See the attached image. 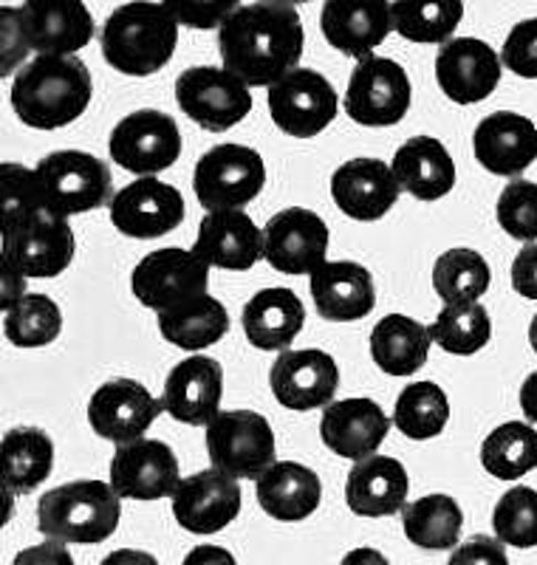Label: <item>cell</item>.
<instances>
[{
	"label": "cell",
	"instance_id": "cell-15",
	"mask_svg": "<svg viewBox=\"0 0 537 565\" xmlns=\"http://www.w3.org/2000/svg\"><path fill=\"white\" fill-rule=\"evenodd\" d=\"M110 221L128 238H161L185 221V199L176 186L141 175L110 199Z\"/></svg>",
	"mask_w": 537,
	"mask_h": 565
},
{
	"label": "cell",
	"instance_id": "cell-42",
	"mask_svg": "<svg viewBox=\"0 0 537 565\" xmlns=\"http://www.w3.org/2000/svg\"><path fill=\"white\" fill-rule=\"evenodd\" d=\"M3 331L14 348L52 345L63 331V311L45 295H27L3 311Z\"/></svg>",
	"mask_w": 537,
	"mask_h": 565
},
{
	"label": "cell",
	"instance_id": "cell-40",
	"mask_svg": "<svg viewBox=\"0 0 537 565\" xmlns=\"http://www.w3.org/2000/svg\"><path fill=\"white\" fill-rule=\"evenodd\" d=\"M430 337L442 351L455 353V356H470L489 342L493 322H489V315L478 300L444 302L442 315L435 317V322L430 326Z\"/></svg>",
	"mask_w": 537,
	"mask_h": 565
},
{
	"label": "cell",
	"instance_id": "cell-52",
	"mask_svg": "<svg viewBox=\"0 0 537 565\" xmlns=\"http://www.w3.org/2000/svg\"><path fill=\"white\" fill-rule=\"evenodd\" d=\"M23 297H27V275L14 260L3 257V300H0V306H3V311H9Z\"/></svg>",
	"mask_w": 537,
	"mask_h": 565
},
{
	"label": "cell",
	"instance_id": "cell-29",
	"mask_svg": "<svg viewBox=\"0 0 537 565\" xmlns=\"http://www.w3.org/2000/svg\"><path fill=\"white\" fill-rule=\"evenodd\" d=\"M410 478L408 469L388 456L359 458L346 481L348 509L359 518H388L404 509Z\"/></svg>",
	"mask_w": 537,
	"mask_h": 565
},
{
	"label": "cell",
	"instance_id": "cell-23",
	"mask_svg": "<svg viewBox=\"0 0 537 565\" xmlns=\"http://www.w3.org/2000/svg\"><path fill=\"white\" fill-rule=\"evenodd\" d=\"M399 186L393 170L379 159H348L331 175V199L354 221H379L399 201Z\"/></svg>",
	"mask_w": 537,
	"mask_h": 565
},
{
	"label": "cell",
	"instance_id": "cell-30",
	"mask_svg": "<svg viewBox=\"0 0 537 565\" xmlns=\"http://www.w3.org/2000/svg\"><path fill=\"white\" fill-rule=\"evenodd\" d=\"M255 494L263 512L283 523L306 521L323 498L320 476L297 461H275L255 478Z\"/></svg>",
	"mask_w": 537,
	"mask_h": 565
},
{
	"label": "cell",
	"instance_id": "cell-38",
	"mask_svg": "<svg viewBox=\"0 0 537 565\" xmlns=\"http://www.w3.org/2000/svg\"><path fill=\"white\" fill-rule=\"evenodd\" d=\"M481 463L501 481H518L537 467V430L524 422L495 427L481 444Z\"/></svg>",
	"mask_w": 537,
	"mask_h": 565
},
{
	"label": "cell",
	"instance_id": "cell-47",
	"mask_svg": "<svg viewBox=\"0 0 537 565\" xmlns=\"http://www.w3.org/2000/svg\"><path fill=\"white\" fill-rule=\"evenodd\" d=\"M165 7L173 12L179 26L215 29L241 7V0H165Z\"/></svg>",
	"mask_w": 537,
	"mask_h": 565
},
{
	"label": "cell",
	"instance_id": "cell-17",
	"mask_svg": "<svg viewBox=\"0 0 537 565\" xmlns=\"http://www.w3.org/2000/svg\"><path fill=\"white\" fill-rule=\"evenodd\" d=\"M501 57L478 38H450L435 57V79L455 105L484 103L501 83Z\"/></svg>",
	"mask_w": 537,
	"mask_h": 565
},
{
	"label": "cell",
	"instance_id": "cell-55",
	"mask_svg": "<svg viewBox=\"0 0 537 565\" xmlns=\"http://www.w3.org/2000/svg\"><path fill=\"white\" fill-rule=\"evenodd\" d=\"M116 563H145V565H156V557H154V554L130 552V548H125V552H114V554H108V557L103 559V565H116Z\"/></svg>",
	"mask_w": 537,
	"mask_h": 565
},
{
	"label": "cell",
	"instance_id": "cell-46",
	"mask_svg": "<svg viewBox=\"0 0 537 565\" xmlns=\"http://www.w3.org/2000/svg\"><path fill=\"white\" fill-rule=\"evenodd\" d=\"M501 63L524 79H537V18L520 20L501 52Z\"/></svg>",
	"mask_w": 537,
	"mask_h": 565
},
{
	"label": "cell",
	"instance_id": "cell-56",
	"mask_svg": "<svg viewBox=\"0 0 537 565\" xmlns=\"http://www.w3.org/2000/svg\"><path fill=\"white\" fill-rule=\"evenodd\" d=\"M343 563L351 565V563H373V565H385L388 563V557H385L382 552H373V548H357V552L346 554L343 557Z\"/></svg>",
	"mask_w": 537,
	"mask_h": 565
},
{
	"label": "cell",
	"instance_id": "cell-4",
	"mask_svg": "<svg viewBox=\"0 0 537 565\" xmlns=\"http://www.w3.org/2000/svg\"><path fill=\"white\" fill-rule=\"evenodd\" d=\"M122 494L114 483L71 481L49 489L38 501V529L43 537L96 546L116 532L122 518Z\"/></svg>",
	"mask_w": 537,
	"mask_h": 565
},
{
	"label": "cell",
	"instance_id": "cell-43",
	"mask_svg": "<svg viewBox=\"0 0 537 565\" xmlns=\"http://www.w3.org/2000/svg\"><path fill=\"white\" fill-rule=\"evenodd\" d=\"M495 537L504 546L535 548L537 546V492L531 487H515L504 492L493 512Z\"/></svg>",
	"mask_w": 537,
	"mask_h": 565
},
{
	"label": "cell",
	"instance_id": "cell-53",
	"mask_svg": "<svg viewBox=\"0 0 537 565\" xmlns=\"http://www.w3.org/2000/svg\"><path fill=\"white\" fill-rule=\"evenodd\" d=\"M185 563L187 565H196V563H201V565H207V563H235V557H232L230 552H227V548H218V546H199V548H192L190 554H187L185 557Z\"/></svg>",
	"mask_w": 537,
	"mask_h": 565
},
{
	"label": "cell",
	"instance_id": "cell-18",
	"mask_svg": "<svg viewBox=\"0 0 537 565\" xmlns=\"http://www.w3.org/2000/svg\"><path fill=\"white\" fill-rule=\"evenodd\" d=\"M74 249L77 241L69 218L54 212L3 230V257L14 260L27 277H57L71 266Z\"/></svg>",
	"mask_w": 537,
	"mask_h": 565
},
{
	"label": "cell",
	"instance_id": "cell-2",
	"mask_svg": "<svg viewBox=\"0 0 537 565\" xmlns=\"http://www.w3.org/2000/svg\"><path fill=\"white\" fill-rule=\"evenodd\" d=\"M94 79L74 54H38L14 74L12 108L27 128L57 130L77 122L91 105Z\"/></svg>",
	"mask_w": 537,
	"mask_h": 565
},
{
	"label": "cell",
	"instance_id": "cell-24",
	"mask_svg": "<svg viewBox=\"0 0 537 565\" xmlns=\"http://www.w3.org/2000/svg\"><path fill=\"white\" fill-rule=\"evenodd\" d=\"M192 252L215 269L246 271L263 257V230L243 210H212L201 221Z\"/></svg>",
	"mask_w": 537,
	"mask_h": 565
},
{
	"label": "cell",
	"instance_id": "cell-1",
	"mask_svg": "<svg viewBox=\"0 0 537 565\" xmlns=\"http://www.w3.org/2000/svg\"><path fill=\"white\" fill-rule=\"evenodd\" d=\"M303 43L306 34L297 9L275 0L238 7L218 26V52L224 68L250 88H268L295 71L303 57Z\"/></svg>",
	"mask_w": 537,
	"mask_h": 565
},
{
	"label": "cell",
	"instance_id": "cell-28",
	"mask_svg": "<svg viewBox=\"0 0 537 565\" xmlns=\"http://www.w3.org/2000/svg\"><path fill=\"white\" fill-rule=\"evenodd\" d=\"M390 422L373 398H343L328 402L320 418V438L328 450L343 458L371 456L382 447Z\"/></svg>",
	"mask_w": 537,
	"mask_h": 565
},
{
	"label": "cell",
	"instance_id": "cell-31",
	"mask_svg": "<svg viewBox=\"0 0 537 565\" xmlns=\"http://www.w3.org/2000/svg\"><path fill=\"white\" fill-rule=\"evenodd\" d=\"M306 322V309L292 289H263L243 306V334L257 351H286Z\"/></svg>",
	"mask_w": 537,
	"mask_h": 565
},
{
	"label": "cell",
	"instance_id": "cell-49",
	"mask_svg": "<svg viewBox=\"0 0 537 565\" xmlns=\"http://www.w3.org/2000/svg\"><path fill=\"white\" fill-rule=\"evenodd\" d=\"M506 548L504 540L486 537V534H478V537H470L467 543H461L459 548H453L450 554V563H473V565H506Z\"/></svg>",
	"mask_w": 537,
	"mask_h": 565
},
{
	"label": "cell",
	"instance_id": "cell-58",
	"mask_svg": "<svg viewBox=\"0 0 537 565\" xmlns=\"http://www.w3.org/2000/svg\"><path fill=\"white\" fill-rule=\"evenodd\" d=\"M275 3H288V7H295V3H308V0H275Z\"/></svg>",
	"mask_w": 537,
	"mask_h": 565
},
{
	"label": "cell",
	"instance_id": "cell-27",
	"mask_svg": "<svg viewBox=\"0 0 537 565\" xmlns=\"http://www.w3.org/2000/svg\"><path fill=\"white\" fill-rule=\"evenodd\" d=\"M224 396V371L210 356H187L170 371L165 382V411L181 424L201 427L221 407Z\"/></svg>",
	"mask_w": 537,
	"mask_h": 565
},
{
	"label": "cell",
	"instance_id": "cell-11",
	"mask_svg": "<svg viewBox=\"0 0 537 565\" xmlns=\"http://www.w3.org/2000/svg\"><path fill=\"white\" fill-rule=\"evenodd\" d=\"M110 159L136 175H156L173 168L181 156V130L170 114L145 108L128 114L108 139Z\"/></svg>",
	"mask_w": 537,
	"mask_h": 565
},
{
	"label": "cell",
	"instance_id": "cell-6",
	"mask_svg": "<svg viewBox=\"0 0 537 565\" xmlns=\"http://www.w3.org/2000/svg\"><path fill=\"white\" fill-rule=\"evenodd\" d=\"M176 103L210 134H224L246 119L252 110L250 85L230 68L192 65L176 79Z\"/></svg>",
	"mask_w": 537,
	"mask_h": 565
},
{
	"label": "cell",
	"instance_id": "cell-3",
	"mask_svg": "<svg viewBox=\"0 0 537 565\" xmlns=\"http://www.w3.org/2000/svg\"><path fill=\"white\" fill-rule=\"evenodd\" d=\"M103 57L125 77H150L165 68L179 45V20L165 3L130 0L105 20Z\"/></svg>",
	"mask_w": 537,
	"mask_h": 565
},
{
	"label": "cell",
	"instance_id": "cell-44",
	"mask_svg": "<svg viewBox=\"0 0 537 565\" xmlns=\"http://www.w3.org/2000/svg\"><path fill=\"white\" fill-rule=\"evenodd\" d=\"M3 181H0V195H3V230H12L18 224L38 218L49 212L43 186H40L38 170H29L14 161H3Z\"/></svg>",
	"mask_w": 537,
	"mask_h": 565
},
{
	"label": "cell",
	"instance_id": "cell-13",
	"mask_svg": "<svg viewBox=\"0 0 537 565\" xmlns=\"http://www.w3.org/2000/svg\"><path fill=\"white\" fill-rule=\"evenodd\" d=\"M328 226L314 210L288 206L263 226V257L283 275H312L326 264Z\"/></svg>",
	"mask_w": 537,
	"mask_h": 565
},
{
	"label": "cell",
	"instance_id": "cell-54",
	"mask_svg": "<svg viewBox=\"0 0 537 565\" xmlns=\"http://www.w3.org/2000/svg\"><path fill=\"white\" fill-rule=\"evenodd\" d=\"M520 407H524L526 418L531 424H537V371L529 373L524 387H520Z\"/></svg>",
	"mask_w": 537,
	"mask_h": 565
},
{
	"label": "cell",
	"instance_id": "cell-8",
	"mask_svg": "<svg viewBox=\"0 0 537 565\" xmlns=\"http://www.w3.org/2000/svg\"><path fill=\"white\" fill-rule=\"evenodd\" d=\"M207 452L212 467L235 478H257L275 463V433L255 411H218L207 422Z\"/></svg>",
	"mask_w": 537,
	"mask_h": 565
},
{
	"label": "cell",
	"instance_id": "cell-33",
	"mask_svg": "<svg viewBox=\"0 0 537 565\" xmlns=\"http://www.w3.org/2000/svg\"><path fill=\"white\" fill-rule=\"evenodd\" d=\"M430 328L413 317L388 315L371 331V356L388 376H413L428 362Z\"/></svg>",
	"mask_w": 537,
	"mask_h": 565
},
{
	"label": "cell",
	"instance_id": "cell-57",
	"mask_svg": "<svg viewBox=\"0 0 537 565\" xmlns=\"http://www.w3.org/2000/svg\"><path fill=\"white\" fill-rule=\"evenodd\" d=\"M529 342H531V348H535V353H537V315H535V320H531V326H529Z\"/></svg>",
	"mask_w": 537,
	"mask_h": 565
},
{
	"label": "cell",
	"instance_id": "cell-39",
	"mask_svg": "<svg viewBox=\"0 0 537 565\" xmlns=\"http://www.w3.org/2000/svg\"><path fill=\"white\" fill-rule=\"evenodd\" d=\"M450 422V398L435 382H413L404 387L393 407V424L413 441L435 438Z\"/></svg>",
	"mask_w": 537,
	"mask_h": 565
},
{
	"label": "cell",
	"instance_id": "cell-51",
	"mask_svg": "<svg viewBox=\"0 0 537 565\" xmlns=\"http://www.w3.org/2000/svg\"><path fill=\"white\" fill-rule=\"evenodd\" d=\"M74 557L69 554L65 543L52 540V543H43V546L27 548L14 557V565H71Z\"/></svg>",
	"mask_w": 537,
	"mask_h": 565
},
{
	"label": "cell",
	"instance_id": "cell-12",
	"mask_svg": "<svg viewBox=\"0 0 537 565\" xmlns=\"http://www.w3.org/2000/svg\"><path fill=\"white\" fill-rule=\"evenodd\" d=\"M207 282H210V266L196 252L167 246L150 252L136 264L130 275V291L145 309L159 315L190 297L207 295Z\"/></svg>",
	"mask_w": 537,
	"mask_h": 565
},
{
	"label": "cell",
	"instance_id": "cell-14",
	"mask_svg": "<svg viewBox=\"0 0 537 565\" xmlns=\"http://www.w3.org/2000/svg\"><path fill=\"white\" fill-rule=\"evenodd\" d=\"M170 498H173V518L179 526L201 537L227 529L241 512L238 478L218 467L181 478Z\"/></svg>",
	"mask_w": 537,
	"mask_h": 565
},
{
	"label": "cell",
	"instance_id": "cell-32",
	"mask_svg": "<svg viewBox=\"0 0 537 565\" xmlns=\"http://www.w3.org/2000/svg\"><path fill=\"white\" fill-rule=\"evenodd\" d=\"M399 186L419 201H439L453 190L455 161L433 136H413L397 150L393 164Z\"/></svg>",
	"mask_w": 537,
	"mask_h": 565
},
{
	"label": "cell",
	"instance_id": "cell-21",
	"mask_svg": "<svg viewBox=\"0 0 537 565\" xmlns=\"http://www.w3.org/2000/svg\"><path fill=\"white\" fill-rule=\"evenodd\" d=\"M323 38L354 60L371 57L393 32L388 0H326L320 14Z\"/></svg>",
	"mask_w": 537,
	"mask_h": 565
},
{
	"label": "cell",
	"instance_id": "cell-48",
	"mask_svg": "<svg viewBox=\"0 0 537 565\" xmlns=\"http://www.w3.org/2000/svg\"><path fill=\"white\" fill-rule=\"evenodd\" d=\"M0 20H3V26H0V32H3V68H0V74H3V77H12V74H18L20 71L23 60L29 57L32 45H29L27 32H23L20 9L3 7Z\"/></svg>",
	"mask_w": 537,
	"mask_h": 565
},
{
	"label": "cell",
	"instance_id": "cell-9",
	"mask_svg": "<svg viewBox=\"0 0 537 565\" xmlns=\"http://www.w3.org/2000/svg\"><path fill=\"white\" fill-rule=\"evenodd\" d=\"M266 105L272 122L286 136L312 139L337 119L339 99L334 85L314 68H295L268 85Z\"/></svg>",
	"mask_w": 537,
	"mask_h": 565
},
{
	"label": "cell",
	"instance_id": "cell-22",
	"mask_svg": "<svg viewBox=\"0 0 537 565\" xmlns=\"http://www.w3.org/2000/svg\"><path fill=\"white\" fill-rule=\"evenodd\" d=\"M20 18L38 54H77L94 38V14L85 0H27Z\"/></svg>",
	"mask_w": 537,
	"mask_h": 565
},
{
	"label": "cell",
	"instance_id": "cell-20",
	"mask_svg": "<svg viewBox=\"0 0 537 565\" xmlns=\"http://www.w3.org/2000/svg\"><path fill=\"white\" fill-rule=\"evenodd\" d=\"M272 393L288 411L326 407L339 387V367L331 353L320 348L283 351L268 373Z\"/></svg>",
	"mask_w": 537,
	"mask_h": 565
},
{
	"label": "cell",
	"instance_id": "cell-16",
	"mask_svg": "<svg viewBox=\"0 0 537 565\" xmlns=\"http://www.w3.org/2000/svg\"><path fill=\"white\" fill-rule=\"evenodd\" d=\"M179 458L156 438L116 444L110 458V483L128 501H159L179 487Z\"/></svg>",
	"mask_w": 537,
	"mask_h": 565
},
{
	"label": "cell",
	"instance_id": "cell-37",
	"mask_svg": "<svg viewBox=\"0 0 537 565\" xmlns=\"http://www.w3.org/2000/svg\"><path fill=\"white\" fill-rule=\"evenodd\" d=\"M393 32L410 43H448L464 18V0H393Z\"/></svg>",
	"mask_w": 537,
	"mask_h": 565
},
{
	"label": "cell",
	"instance_id": "cell-26",
	"mask_svg": "<svg viewBox=\"0 0 537 565\" xmlns=\"http://www.w3.org/2000/svg\"><path fill=\"white\" fill-rule=\"evenodd\" d=\"M314 309L323 320L354 322L373 311L377 291L373 277L354 260H326L312 271L308 280Z\"/></svg>",
	"mask_w": 537,
	"mask_h": 565
},
{
	"label": "cell",
	"instance_id": "cell-25",
	"mask_svg": "<svg viewBox=\"0 0 537 565\" xmlns=\"http://www.w3.org/2000/svg\"><path fill=\"white\" fill-rule=\"evenodd\" d=\"M473 153L493 175L518 179L537 159V128L531 119L512 110L486 116L473 134Z\"/></svg>",
	"mask_w": 537,
	"mask_h": 565
},
{
	"label": "cell",
	"instance_id": "cell-35",
	"mask_svg": "<svg viewBox=\"0 0 537 565\" xmlns=\"http://www.w3.org/2000/svg\"><path fill=\"white\" fill-rule=\"evenodd\" d=\"M54 441L40 427H14L3 436V487L29 494L52 476Z\"/></svg>",
	"mask_w": 537,
	"mask_h": 565
},
{
	"label": "cell",
	"instance_id": "cell-45",
	"mask_svg": "<svg viewBox=\"0 0 537 565\" xmlns=\"http://www.w3.org/2000/svg\"><path fill=\"white\" fill-rule=\"evenodd\" d=\"M495 218H498L501 230L512 238L531 241L537 238V184L535 181L515 179L504 186V193L498 195L495 204Z\"/></svg>",
	"mask_w": 537,
	"mask_h": 565
},
{
	"label": "cell",
	"instance_id": "cell-36",
	"mask_svg": "<svg viewBox=\"0 0 537 565\" xmlns=\"http://www.w3.org/2000/svg\"><path fill=\"white\" fill-rule=\"evenodd\" d=\"M464 514L450 494H424L419 501L408 503L402 512L404 537L419 548L448 552L459 546Z\"/></svg>",
	"mask_w": 537,
	"mask_h": 565
},
{
	"label": "cell",
	"instance_id": "cell-34",
	"mask_svg": "<svg viewBox=\"0 0 537 565\" xmlns=\"http://www.w3.org/2000/svg\"><path fill=\"white\" fill-rule=\"evenodd\" d=\"M159 331L170 345L185 351H201L224 340L230 331V315L215 297L199 295L179 302L173 309L159 311Z\"/></svg>",
	"mask_w": 537,
	"mask_h": 565
},
{
	"label": "cell",
	"instance_id": "cell-19",
	"mask_svg": "<svg viewBox=\"0 0 537 565\" xmlns=\"http://www.w3.org/2000/svg\"><path fill=\"white\" fill-rule=\"evenodd\" d=\"M165 411V402L136 380H110L94 391L88 402V422L99 438L114 444L145 436Z\"/></svg>",
	"mask_w": 537,
	"mask_h": 565
},
{
	"label": "cell",
	"instance_id": "cell-41",
	"mask_svg": "<svg viewBox=\"0 0 537 565\" xmlns=\"http://www.w3.org/2000/svg\"><path fill=\"white\" fill-rule=\"evenodd\" d=\"M489 264L478 252L459 246L444 252L433 266V289L444 302H475L489 289Z\"/></svg>",
	"mask_w": 537,
	"mask_h": 565
},
{
	"label": "cell",
	"instance_id": "cell-5",
	"mask_svg": "<svg viewBox=\"0 0 537 565\" xmlns=\"http://www.w3.org/2000/svg\"><path fill=\"white\" fill-rule=\"evenodd\" d=\"M45 204L54 215H83L110 201L114 179L103 159L85 150H54L38 161Z\"/></svg>",
	"mask_w": 537,
	"mask_h": 565
},
{
	"label": "cell",
	"instance_id": "cell-7",
	"mask_svg": "<svg viewBox=\"0 0 537 565\" xmlns=\"http://www.w3.org/2000/svg\"><path fill=\"white\" fill-rule=\"evenodd\" d=\"M266 184L261 153L246 145H215L192 173V190L207 210H241L257 199Z\"/></svg>",
	"mask_w": 537,
	"mask_h": 565
},
{
	"label": "cell",
	"instance_id": "cell-10",
	"mask_svg": "<svg viewBox=\"0 0 537 565\" xmlns=\"http://www.w3.org/2000/svg\"><path fill=\"white\" fill-rule=\"evenodd\" d=\"M408 71L388 57H362L351 71L346 90V114L362 128H390L410 110Z\"/></svg>",
	"mask_w": 537,
	"mask_h": 565
},
{
	"label": "cell",
	"instance_id": "cell-50",
	"mask_svg": "<svg viewBox=\"0 0 537 565\" xmlns=\"http://www.w3.org/2000/svg\"><path fill=\"white\" fill-rule=\"evenodd\" d=\"M512 289L526 300H537V244L524 246L512 264Z\"/></svg>",
	"mask_w": 537,
	"mask_h": 565
}]
</instances>
